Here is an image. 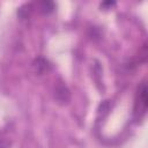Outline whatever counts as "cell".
Listing matches in <instances>:
<instances>
[{
  "label": "cell",
  "mask_w": 148,
  "mask_h": 148,
  "mask_svg": "<svg viewBox=\"0 0 148 148\" xmlns=\"http://www.w3.org/2000/svg\"><path fill=\"white\" fill-rule=\"evenodd\" d=\"M147 110V88L146 83L142 82L138 89L136 92V101H135V108H134V113L136 117L142 118L146 113Z\"/></svg>",
  "instance_id": "cell-1"
},
{
  "label": "cell",
  "mask_w": 148,
  "mask_h": 148,
  "mask_svg": "<svg viewBox=\"0 0 148 148\" xmlns=\"http://www.w3.org/2000/svg\"><path fill=\"white\" fill-rule=\"evenodd\" d=\"M56 98L59 103H67L69 101V91L64 84H59L56 88Z\"/></svg>",
  "instance_id": "cell-2"
},
{
  "label": "cell",
  "mask_w": 148,
  "mask_h": 148,
  "mask_svg": "<svg viewBox=\"0 0 148 148\" xmlns=\"http://www.w3.org/2000/svg\"><path fill=\"white\" fill-rule=\"evenodd\" d=\"M35 68H36V72L37 73H44L45 71H47V68L50 67V65L47 64V61L43 58H39L35 61Z\"/></svg>",
  "instance_id": "cell-3"
},
{
  "label": "cell",
  "mask_w": 148,
  "mask_h": 148,
  "mask_svg": "<svg viewBox=\"0 0 148 148\" xmlns=\"http://www.w3.org/2000/svg\"><path fill=\"white\" fill-rule=\"evenodd\" d=\"M38 6H39V10L44 14H50L54 9V2L52 1H43V2H39Z\"/></svg>",
  "instance_id": "cell-4"
}]
</instances>
